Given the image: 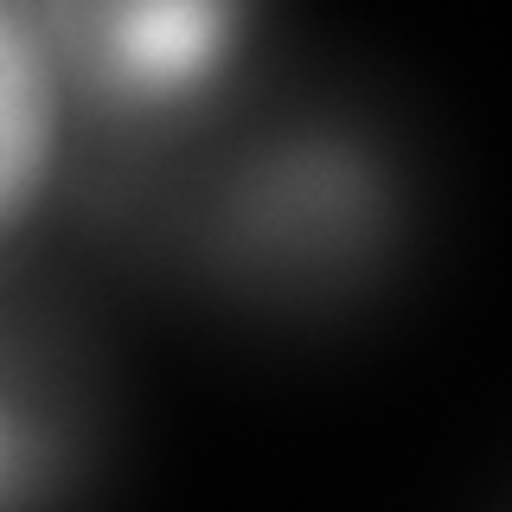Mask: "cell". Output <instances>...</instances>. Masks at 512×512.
Wrapping results in <instances>:
<instances>
[{"label":"cell","mask_w":512,"mask_h":512,"mask_svg":"<svg viewBox=\"0 0 512 512\" xmlns=\"http://www.w3.org/2000/svg\"><path fill=\"white\" fill-rule=\"evenodd\" d=\"M71 468V423L58 416L52 391L26 372V359H13V346L0 340V506L64 500Z\"/></svg>","instance_id":"obj_4"},{"label":"cell","mask_w":512,"mask_h":512,"mask_svg":"<svg viewBox=\"0 0 512 512\" xmlns=\"http://www.w3.org/2000/svg\"><path fill=\"white\" fill-rule=\"evenodd\" d=\"M64 90L32 0H0V237L39 205L58 160Z\"/></svg>","instance_id":"obj_3"},{"label":"cell","mask_w":512,"mask_h":512,"mask_svg":"<svg viewBox=\"0 0 512 512\" xmlns=\"http://www.w3.org/2000/svg\"><path fill=\"white\" fill-rule=\"evenodd\" d=\"M269 0H32L64 103L90 122L148 128L231 84Z\"/></svg>","instance_id":"obj_2"},{"label":"cell","mask_w":512,"mask_h":512,"mask_svg":"<svg viewBox=\"0 0 512 512\" xmlns=\"http://www.w3.org/2000/svg\"><path fill=\"white\" fill-rule=\"evenodd\" d=\"M397 167L346 122H282L212 180L205 263L250 295H327L391 256Z\"/></svg>","instance_id":"obj_1"}]
</instances>
